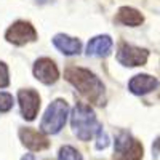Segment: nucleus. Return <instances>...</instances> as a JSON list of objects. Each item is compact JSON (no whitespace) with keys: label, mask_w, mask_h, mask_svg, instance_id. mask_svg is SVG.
Wrapping results in <instances>:
<instances>
[{"label":"nucleus","mask_w":160,"mask_h":160,"mask_svg":"<svg viewBox=\"0 0 160 160\" xmlns=\"http://www.w3.org/2000/svg\"><path fill=\"white\" fill-rule=\"evenodd\" d=\"M66 80L90 102L102 106L106 101V87L96 74L83 68H69L64 72Z\"/></svg>","instance_id":"1"},{"label":"nucleus","mask_w":160,"mask_h":160,"mask_svg":"<svg viewBox=\"0 0 160 160\" xmlns=\"http://www.w3.org/2000/svg\"><path fill=\"white\" fill-rule=\"evenodd\" d=\"M71 127L75 136L80 141H90L96 136V133L102 128L98 122L96 114L88 104L77 102L71 114Z\"/></svg>","instance_id":"2"},{"label":"nucleus","mask_w":160,"mask_h":160,"mask_svg":"<svg viewBox=\"0 0 160 160\" xmlns=\"http://www.w3.org/2000/svg\"><path fill=\"white\" fill-rule=\"evenodd\" d=\"M68 115H69L68 101L55 99L43 114V118L40 122V131L45 133V135H56L64 128L66 122H68Z\"/></svg>","instance_id":"3"},{"label":"nucleus","mask_w":160,"mask_h":160,"mask_svg":"<svg viewBox=\"0 0 160 160\" xmlns=\"http://www.w3.org/2000/svg\"><path fill=\"white\" fill-rule=\"evenodd\" d=\"M142 144L128 131H120L114 142V160H142Z\"/></svg>","instance_id":"4"},{"label":"nucleus","mask_w":160,"mask_h":160,"mask_svg":"<svg viewBox=\"0 0 160 160\" xmlns=\"http://www.w3.org/2000/svg\"><path fill=\"white\" fill-rule=\"evenodd\" d=\"M117 61L125 66V68H139L144 66L149 59V51L146 48H139L135 45H130L127 42H122L117 48Z\"/></svg>","instance_id":"5"},{"label":"nucleus","mask_w":160,"mask_h":160,"mask_svg":"<svg viewBox=\"0 0 160 160\" xmlns=\"http://www.w3.org/2000/svg\"><path fill=\"white\" fill-rule=\"evenodd\" d=\"M5 38H7L8 43L21 47V45H26L29 42L37 40V31L34 29V26L31 22H28V21H16L7 29Z\"/></svg>","instance_id":"6"},{"label":"nucleus","mask_w":160,"mask_h":160,"mask_svg":"<svg viewBox=\"0 0 160 160\" xmlns=\"http://www.w3.org/2000/svg\"><path fill=\"white\" fill-rule=\"evenodd\" d=\"M18 102H19V109H21V115L28 120H32L37 117L38 109H40V96L38 93L32 88H26V90H19L18 91Z\"/></svg>","instance_id":"7"},{"label":"nucleus","mask_w":160,"mask_h":160,"mask_svg":"<svg viewBox=\"0 0 160 160\" xmlns=\"http://www.w3.org/2000/svg\"><path fill=\"white\" fill-rule=\"evenodd\" d=\"M34 77L43 85H53L59 78V69L50 58H38L34 64Z\"/></svg>","instance_id":"8"},{"label":"nucleus","mask_w":160,"mask_h":160,"mask_svg":"<svg viewBox=\"0 0 160 160\" xmlns=\"http://www.w3.org/2000/svg\"><path fill=\"white\" fill-rule=\"evenodd\" d=\"M19 139L22 146H26L29 151H43L50 146V141L47 139L45 133L37 131L34 128H19Z\"/></svg>","instance_id":"9"},{"label":"nucleus","mask_w":160,"mask_h":160,"mask_svg":"<svg viewBox=\"0 0 160 160\" xmlns=\"http://www.w3.org/2000/svg\"><path fill=\"white\" fill-rule=\"evenodd\" d=\"M158 80L149 74H138L128 82V90L136 96H144L158 88Z\"/></svg>","instance_id":"10"},{"label":"nucleus","mask_w":160,"mask_h":160,"mask_svg":"<svg viewBox=\"0 0 160 160\" xmlns=\"http://www.w3.org/2000/svg\"><path fill=\"white\" fill-rule=\"evenodd\" d=\"M112 47H114V42H112V38L108 34L96 35V37H93L88 42V45H87V55L88 56L106 58V56L111 55Z\"/></svg>","instance_id":"11"},{"label":"nucleus","mask_w":160,"mask_h":160,"mask_svg":"<svg viewBox=\"0 0 160 160\" xmlns=\"http://www.w3.org/2000/svg\"><path fill=\"white\" fill-rule=\"evenodd\" d=\"M53 45L66 56H74L82 51V42L68 34H56L53 37Z\"/></svg>","instance_id":"12"},{"label":"nucleus","mask_w":160,"mask_h":160,"mask_svg":"<svg viewBox=\"0 0 160 160\" xmlns=\"http://www.w3.org/2000/svg\"><path fill=\"white\" fill-rule=\"evenodd\" d=\"M117 22L127 28H138L144 22V16L141 15V11L133 8V7H120L115 16Z\"/></svg>","instance_id":"13"},{"label":"nucleus","mask_w":160,"mask_h":160,"mask_svg":"<svg viewBox=\"0 0 160 160\" xmlns=\"http://www.w3.org/2000/svg\"><path fill=\"white\" fill-rule=\"evenodd\" d=\"M58 160H83V157L72 146H62L58 154Z\"/></svg>","instance_id":"14"},{"label":"nucleus","mask_w":160,"mask_h":160,"mask_svg":"<svg viewBox=\"0 0 160 160\" xmlns=\"http://www.w3.org/2000/svg\"><path fill=\"white\" fill-rule=\"evenodd\" d=\"M15 101H13V96L10 93H5V91H0V112H8Z\"/></svg>","instance_id":"15"},{"label":"nucleus","mask_w":160,"mask_h":160,"mask_svg":"<svg viewBox=\"0 0 160 160\" xmlns=\"http://www.w3.org/2000/svg\"><path fill=\"white\" fill-rule=\"evenodd\" d=\"M109 146V136H108V133H106L102 128L96 133V149H106Z\"/></svg>","instance_id":"16"},{"label":"nucleus","mask_w":160,"mask_h":160,"mask_svg":"<svg viewBox=\"0 0 160 160\" xmlns=\"http://www.w3.org/2000/svg\"><path fill=\"white\" fill-rule=\"evenodd\" d=\"M10 85V75L8 68L3 61H0V88H7Z\"/></svg>","instance_id":"17"},{"label":"nucleus","mask_w":160,"mask_h":160,"mask_svg":"<svg viewBox=\"0 0 160 160\" xmlns=\"http://www.w3.org/2000/svg\"><path fill=\"white\" fill-rule=\"evenodd\" d=\"M152 152H154L155 155L160 152V136H158V138L154 141V144H152Z\"/></svg>","instance_id":"18"},{"label":"nucleus","mask_w":160,"mask_h":160,"mask_svg":"<svg viewBox=\"0 0 160 160\" xmlns=\"http://www.w3.org/2000/svg\"><path fill=\"white\" fill-rule=\"evenodd\" d=\"M21 160H35V157H34L32 154H26V155H24Z\"/></svg>","instance_id":"19"}]
</instances>
